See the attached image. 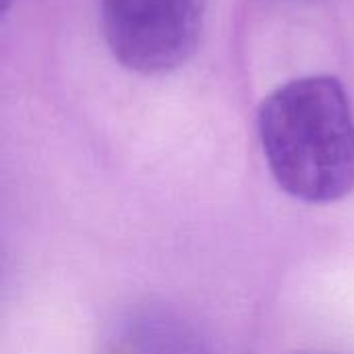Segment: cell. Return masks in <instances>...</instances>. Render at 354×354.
I'll list each match as a JSON object with an SVG mask.
<instances>
[{
  "mask_svg": "<svg viewBox=\"0 0 354 354\" xmlns=\"http://www.w3.org/2000/svg\"><path fill=\"white\" fill-rule=\"evenodd\" d=\"M257 131L268 168L290 197L326 205L354 191V112L336 77H301L272 91Z\"/></svg>",
  "mask_w": 354,
  "mask_h": 354,
  "instance_id": "cell-1",
  "label": "cell"
},
{
  "mask_svg": "<svg viewBox=\"0 0 354 354\" xmlns=\"http://www.w3.org/2000/svg\"><path fill=\"white\" fill-rule=\"evenodd\" d=\"M4 2V8H8V4H10V0H2Z\"/></svg>",
  "mask_w": 354,
  "mask_h": 354,
  "instance_id": "cell-3",
  "label": "cell"
},
{
  "mask_svg": "<svg viewBox=\"0 0 354 354\" xmlns=\"http://www.w3.org/2000/svg\"><path fill=\"white\" fill-rule=\"evenodd\" d=\"M207 0H100L110 54L139 75L183 66L197 50Z\"/></svg>",
  "mask_w": 354,
  "mask_h": 354,
  "instance_id": "cell-2",
  "label": "cell"
}]
</instances>
